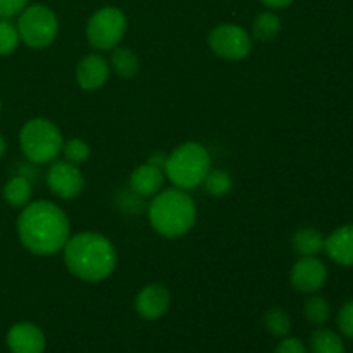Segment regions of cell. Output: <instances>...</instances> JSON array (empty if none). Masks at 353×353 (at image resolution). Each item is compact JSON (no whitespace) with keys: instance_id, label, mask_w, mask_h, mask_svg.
I'll use <instances>...</instances> for the list:
<instances>
[{"instance_id":"obj_16","label":"cell","mask_w":353,"mask_h":353,"mask_svg":"<svg viewBox=\"0 0 353 353\" xmlns=\"http://www.w3.org/2000/svg\"><path fill=\"white\" fill-rule=\"evenodd\" d=\"M326 236L316 228H302L292 236V247L300 257H316L324 250Z\"/></svg>"},{"instance_id":"obj_1","label":"cell","mask_w":353,"mask_h":353,"mask_svg":"<svg viewBox=\"0 0 353 353\" xmlns=\"http://www.w3.org/2000/svg\"><path fill=\"white\" fill-rule=\"evenodd\" d=\"M17 236L31 254L40 257L59 254L71 236L68 214L48 200L28 203L17 217Z\"/></svg>"},{"instance_id":"obj_24","label":"cell","mask_w":353,"mask_h":353,"mask_svg":"<svg viewBox=\"0 0 353 353\" xmlns=\"http://www.w3.org/2000/svg\"><path fill=\"white\" fill-rule=\"evenodd\" d=\"M62 154H64V159L68 162L74 165H81L90 159L92 148L81 138H71V140L64 141V145H62Z\"/></svg>"},{"instance_id":"obj_18","label":"cell","mask_w":353,"mask_h":353,"mask_svg":"<svg viewBox=\"0 0 353 353\" xmlns=\"http://www.w3.org/2000/svg\"><path fill=\"white\" fill-rule=\"evenodd\" d=\"M3 199L9 203L10 207H26L31 200V181L24 176L17 174L14 178H10L9 181L3 186Z\"/></svg>"},{"instance_id":"obj_23","label":"cell","mask_w":353,"mask_h":353,"mask_svg":"<svg viewBox=\"0 0 353 353\" xmlns=\"http://www.w3.org/2000/svg\"><path fill=\"white\" fill-rule=\"evenodd\" d=\"M264 326L268 333H271L272 336L285 338L292 331V319H290V316L285 310L274 307V309H269L264 314Z\"/></svg>"},{"instance_id":"obj_14","label":"cell","mask_w":353,"mask_h":353,"mask_svg":"<svg viewBox=\"0 0 353 353\" xmlns=\"http://www.w3.org/2000/svg\"><path fill=\"white\" fill-rule=\"evenodd\" d=\"M165 181L164 169L152 164H143L134 169L130 176V190L141 199L155 196L162 190Z\"/></svg>"},{"instance_id":"obj_31","label":"cell","mask_w":353,"mask_h":353,"mask_svg":"<svg viewBox=\"0 0 353 353\" xmlns=\"http://www.w3.org/2000/svg\"><path fill=\"white\" fill-rule=\"evenodd\" d=\"M6 152H7V141H6V138L2 137V133H0V159L6 155Z\"/></svg>"},{"instance_id":"obj_21","label":"cell","mask_w":353,"mask_h":353,"mask_svg":"<svg viewBox=\"0 0 353 353\" xmlns=\"http://www.w3.org/2000/svg\"><path fill=\"white\" fill-rule=\"evenodd\" d=\"M203 188L212 196H224L233 188V178L224 169H210L209 174L203 179Z\"/></svg>"},{"instance_id":"obj_15","label":"cell","mask_w":353,"mask_h":353,"mask_svg":"<svg viewBox=\"0 0 353 353\" xmlns=\"http://www.w3.org/2000/svg\"><path fill=\"white\" fill-rule=\"evenodd\" d=\"M324 250L338 265H353V224L336 228L324 241Z\"/></svg>"},{"instance_id":"obj_10","label":"cell","mask_w":353,"mask_h":353,"mask_svg":"<svg viewBox=\"0 0 353 353\" xmlns=\"http://www.w3.org/2000/svg\"><path fill=\"white\" fill-rule=\"evenodd\" d=\"M327 279V268L321 259L316 257H300L293 264L292 272H290V281L292 286L300 293H312L319 292Z\"/></svg>"},{"instance_id":"obj_13","label":"cell","mask_w":353,"mask_h":353,"mask_svg":"<svg viewBox=\"0 0 353 353\" xmlns=\"http://www.w3.org/2000/svg\"><path fill=\"white\" fill-rule=\"evenodd\" d=\"M7 347L12 353H43L45 334L37 324L17 323L7 333Z\"/></svg>"},{"instance_id":"obj_4","label":"cell","mask_w":353,"mask_h":353,"mask_svg":"<svg viewBox=\"0 0 353 353\" xmlns=\"http://www.w3.org/2000/svg\"><path fill=\"white\" fill-rule=\"evenodd\" d=\"M210 154L199 141H186L168 155L164 172L169 181L179 190L200 186L210 171Z\"/></svg>"},{"instance_id":"obj_7","label":"cell","mask_w":353,"mask_h":353,"mask_svg":"<svg viewBox=\"0 0 353 353\" xmlns=\"http://www.w3.org/2000/svg\"><path fill=\"white\" fill-rule=\"evenodd\" d=\"M128 19L117 7H102L86 24V40L95 50H112L124 38Z\"/></svg>"},{"instance_id":"obj_28","label":"cell","mask_w":353,"mask_h":353,"mask_svg":"<svg viewBox=\"0 0 353 353\" xmlns=\"http://www.w3.org/2000/svg\"><path fill=\"white\" fill-rule=\"evenodd\" d=\"M274 353H309V350H307V347L299 340V338L285 336L279 341Z\"/></svg>"},{"instance_id":"obj_2","label":"cell","mask_w":353,"mask_h":353,"mask_svg":"<svg viewBox=\"0 0 353 353\" xmlns=\"http://www.w3.org/2000/svg\"><path fill=\"white\" fill-rule=\"evenodd\" d=\"M62 254L69 272L83 281H103L110 278L117 268V250L114 243L95 231H83L69 236Z\"/></svg>"},{"instance_id":"obj_25","label":"cell","mask_w":353,"mask_h":353,"mask_svg":"<svg viewBox=\"0 0 353 353\" xmlns=\"http://www.w3.org/2000/svg\"><path fill=\"white\" fill-rule=\"evenodd\" d=\"M19 31L10 19L0 17V55H9L19 45Z\"/></svg>"},{"instance_id":"obj_3","label":"cell","mask_w":353,"mask_h":353,"mask_svg":"<svg viewBox=\"0 0 353 353\" xmlns=\"http://www.w3.org/2000/svg\"><path fill=\"white\" fill-rule=\"evenodd\" d=\"M196 205L186 190H161L148 205V221L161 236L176 240L193 230L196 223Z\"/></svg>"},{"instance_id":"obj_12","label":"cell","mask_w":353,"mask_h":353,"mask_svg":"<svg viewBox=\"0 0 353 353\" xmlns=\"http://www.w3.org/2000/svg\"><path fill=\"white\" fill-rule=\"evenodd\" d=\"M110 74V65L107 59L100 54H88L76 65V83L86 92L100 90L107 83Z\"/></svg>"},{"instance_id":"obj_30","label":"cell","mask_w":353,"mask_h":353,"mask_svg":"<svg viewBox=\"0 0 353 353\" xmlns=\"http://www.w3.org/2000/svg\"><path fill=\"white\" fill-rule=\"evenodd\" d=\"M264 6H268L269 9H285V7L292 6L295 0H261Z\"/></svg>"},{"instance_id":"obj_19","label":"cell","mask_w":353,"mask_h":353,"mask_svg":"<svg viewBox=\"0 0 353 353\" xmlns=\"http://www.w3.org/2000/svg\"><path fill=\"white\" fill-rule=\"evenodd\" d=\"M279 33H281V19L272 10L261 12L254 19V24H252V38H255V40L268 43V41L274 40Z\"/></svg>"},{"instance_id":"obj_5","label":"cell","mask_w":353,"mask_h":353,"mask_svg":"<svg viewBox=\"0 0 353 353\" xmlns=\"http://www.w3.org/2000/svg\"><path fill=\"white\" fill-rule=\"evenodd\" d=\"M64 138L61 130L45 117L30 119L19 131V147L33 164H48L62 152Z\"/></svg>"},{"instance_id":"obj_9","label":"cell","mask_w":353,"mask_h":353,"mask_svg":"<svg viewBox=\"0 0 353 353\" xmlns=\"http://www.w3.org/2000/svg\"><path fill=\"white\" fill-rule=\"evenodd\" d=\"M47 185L55 196L62 200H71L83 192L85 178L78 165L61 161L54 162L47 171Z\"/></svg>"},{"instance_id":"obj_26","label":"cell","mask_w":353,"mask_h":353,"mask_svg":"<svg viewBox=\"0 0 353 353\" xmlns=\"http://www.w3.org/2000/svg\"><path fill=\"white\" fill-rule=\"evenodd\" d=\"M338 327L343 336L353 340V300L345 303L338 312Z\"/></svg>"},{"instance_id":"obj_20","label":"cell","mask_w":353,"mask_h":353,"mask_svg":"<svg viewBox=\"0 0 353 353\" xmlns=\"http://www.w3.org/2000/svg\"><path fill=\"white\" fill-rule=\"evenodd\" d=\"M310 353H345V343L333 330L319 327L310 336Z\"/></svg>"},{"instance_id":"obj_32","label":"cell","mask_w":353,"mask_h":353,"mask_svg":"<svg viewBox=\"0 0 353 353\" xmlns=\"http://www.w3.org/2000/svg\"><path fill=\"white\" fill-rule=\"evenodd\" d=\"M0 112H2V103H0Z\"/></svg>"},{"instance_id":"obj_27","label":"cell","mask_w":353,"mask_h":353,"mask_svg":"<svg viewBox=\"0 0 353 353\" xmlns=\"http://www.w3.org/2000/svg\"><path fill=\"white\" fill-rule=\"evenodd\" d=\"M28 7V0H0V17L10 19L14 16H19Z\"/></svg>"},{"instance_id":"obj_29","label":"cell","mask_w":353,"mask_h":353,"mask_svg":"<svg viewBox=\"0 0 353 353\" xmlns=\"http://www.w3.org/2000/svg\"><path fill=\"white\" fill-rule=\"evenodd\" d=\"M148 164L152 165H157V168L164 169L165 162H168V154H162V152H155V154H152L150 157H148Z\"/></svg>"},{"instance_id":"obj_17","label":"cell","mask_w":353,"mask_h":353,"mask_svg":"<svg viewBox=\"0 0 353 353\" xmlns=\"http://www.w3.org/2000/svg\"><path fill=\"white\" fill-rule=\"evenodd\" d=\"M109 65L119 78L130 79L140 71V59L130 47H119L117 45L116 48H112Z\"/></svg>"},{"instance_id":"obj_8","label":"cell","mask_w":353,"mask_h":353,"mask_svg":"<svg viewBox=\"0 0 353 353\" xmlns=\"http://www.w3.org/2000/svg\"><path fill=\"white\" fill-rule=\"evenodd\" d=\"M209 47L217 57L226 61H243L250 55L254 41L245 28L224 23L210 31Z\"/></svg>"},{"instance_id":"obj_6","label":"cell","mask_w":353,"mask_h":353,"mask_svg":"<svg viewBox=\"0 0 353 353\" xmlns=\"http://www.w3.org/2000/svg\"><path fill=\"white\" fill-rule=\"evenodd\" d=\"M21 41L31 48H47L55 41L59 33V21L54 10L47 6L24 7L17 19Z\"/></svg>"},{"instance_id":"obj_22","label":"cell","mask_w":353,"mask_h":353,"mask_svg":"<svg viewBox=\"0 0 353 353\" xmlns=\"http://www.w3.org/2000/svg\"><path fill=\"white\" fill-rule=\"evenodd\" d=\"M303 314H305L307 321L310 324H316V326H323V324L327 323L331 316V309H330V303H327L326 299L319 295H314L309 296L303 303Z\"/></svg>"},{"instance_id":"obj_11","label":"cell","mask_w":353,"mask_h":353,"mask_svg":"<svg viewBox=\"0 0 353 353\" xmlns=\"http://www.w3.org/2000/svg\"><path fill=\"white\" fill-rule=\"evenodd\" d=\"M138 316L147 321H157L164 317L171 309V293L161 283L147 285L134 300Z\"/></svg>"}]
</instances>
